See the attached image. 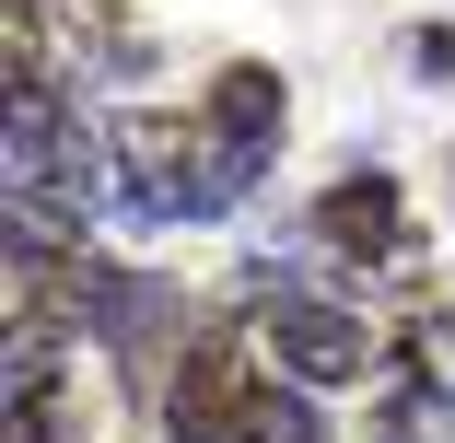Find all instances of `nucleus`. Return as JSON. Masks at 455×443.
I'll return each instance as SVG.
<instances>
[{"instance_id": "1", "label": "nucleus", "mask_w": 455, "mask_h": 443, "mask_svg": "<svg viewBox=\"0 0 455 443\" xmlns=\"http://www.w3.org/2000/svg\"><path fill=\"white\" fill-rule=\"evenodd\" d=\"M117 175H129V210L140 222H211L257 187V152H234L211 117H117Z\"/></svg>"}, {"instance_id": "2", "label": "nucleus", "mask_w": 455, "mask_h": 443, "mask_svg": "<svg viewBox=\"0 0 455 443\" xmlns=\"http://www.w3.org/2000/svg\"><path fill=\"white\" fill-rule=\"evenodd\" d=\"M257 362H245V338L234 327H211L188 362H175V385H164V420H175V443H245V420H257Z\"/></svg>"}, {"instance_id": "3", "label": "nucleus", "mask_w": 455, "mask_h": 443, "mask_svg": "<svg viewBox=\"0 0 455 443\" xmlns=\"http://www.w3.org/2000/svg\"><path fill=\"white\" fill-rule=\"evenodd\" d=\"M268 350H281L304 385H350L362 362H374V327H362L339 292H281L268 304Z\"/></svg>"}, {"instance_id": "4", "label": "nucleus", "mask_w": 455, "mask_h": 443, "mask_svg": "<svg viewBox=\"0 0 455 443\" xmlns=\"http://www.w3.org/2000/svg\"><path fill=\"white\" fill-rule=\"evenodd\" d=\"M70 315L94 327L106 350H129V362H152V338H164L175 292H164V281H140V269H106V257H70Z\"/></svg>"}, {"instance_id": "5", "label": "nucleus", "mask_w": 455, "mask_h": 443, "mask_svg": "<svg viewBox=\"0 0 455 443\" xmlns=\"http://www.w3.org/2000/svg\"><path fill=\"white\" fill-rule=\"evenodd\" d=\"M315 233L339 257H362V269H409V222H397V187H386V175H339V187L315 199Z\"/></svg>"}, {"instance_id": "6", "label": "nucleus", "mask_w": 455, "mask_h": 443, "mask_svg": "<svg viewBox=\"0 0 455 443\" xmlns=\"http://www.w3.org/2000/svg\"><path fill=\"white\" fill-rule=\"evenodd\" d=\"M211 129L234 140V152H281V70H257V59H234L222 82H211Z\"/></svg>"}, {"instance_id": "7", "label": "nucleus", "mask_w": 455, "mask_h": 443, "mask_svg": "<svg viewBox=\"0 0 455 443\" xmlns=\"http://www.w3.org/2000/svg\"><path fill=\"white\" fill-rule=\"evenodd\" d=\"M12 443H59V350H47V315H12Z\"/></svg>"}, {"instance_id": "8", "label": "nucleus", "mask_w": 455, "mask_h": 443, "mask_svg": "<svg viewBox=\"0 0 455 443\" xmlns=\"http://www.w3.org/2000/svg\"><path fill=\"white\" fill-rule=\"evenodd\" d=\"M245 443H327V420H315L304 397H257V420H245Z\"/></svg>"}, {"instance_id": "9", "label": "nucleus", "mask_w": 455, "mask_h": 443, "mask_svg": "<svg viewBox=\"0 0 455 443\" xmlns=\"http://www.w3.org/2000/svg\"><path fill=\"white\" fill-rule=\"evenodd\" d=\"M420 70H432V82H455V36H420Z\"/></svg>"}]
</instances>
